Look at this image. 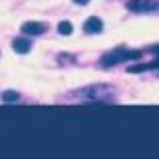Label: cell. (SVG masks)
<instances>
[{
	"instance_id": "cell-5",
	"label": "cell",
	"mask_w": 159,
	"mask_h": 159,
	"mask_svg": "<svg viewBox=\"0 0 159 159\" xmlns=\"http://www.w3.org/2000/svg\"><path fill=\"white\" fill-rule=\"evenodd\" d=\"M12 48H14V52H18V54H26V52H30V40L16 38L14 44H12Z\"/></svg>"
},
{
	"instance_id": "cell-3",
	"label": "cell",
	"mask_w": 159,
	"mask_h": 159,
	"mask_svg": "<svg viewBox=\"0 0 159 159\" xmlns=\"http://www.w3.org/2000/svg\"><path fill=\"white\" fill-rule=\"evenodd\" d=\"M46 30V24L42 22H24L22 24V32L28 36H40V34Z\"/></svg>"
},
{
	"instance_id": "cell-4",
	"label": "cell",
	"mask_w": 159,
	"mask_h": 159,
	"mask_svg": "<svg viewBox=\"0 0 159 159\" xmlns=\"http://www.w3.org/2000/svg\"><path fill=\"white\" fill-rule=\"evenodd\" d=\"M102 28H103L102 20L96 18V16L88 18L86 24H84V32H86V34H99V32H102Z\"/></svg>"
},
{
	"instance_id": "cell-8",
	"label": "cell",
	"mask_w": 159,
	"mask_h": 159,
	"mask_svg": "<svg viewBox=\"0 0 159 159\" xmlns=\"http://www.w3.org/2000/svg\"><path fill=\"white\" fill-rule=\"evenodd\" d=\"M151 52L155 54V56H159V46H155V48H151Z\"/></svg>"
},
{
	"instance_id": "cell-1",
	"label": "cell",
	"mask_w": 159,
	"mask_h": 159,
	"mask_svg": "<svg viewBox=\"0 0 159 159\" xmlns=\"http://www.w3.org/2000/svg\"><path fill=\"white\" fill-rule=\"evenodd\" d=\"M139 56H141V52H129V50H113V52H109L106 54V56L102 58V64L106 68L109 66H113V64H119V62H123V60H137Z\"/></svg>"
},
{
	"instance_id": "cell-9",
	"label": "cell",
	"mask_w": 159,
	"mask_h": 159,
	"mask_svg": "<svg viewBox=\"0 0 159 159\" xmlns=\"http://www.w3.org/2000/svg\"><path fill=\"white\" fill-rule=\"evenodd\" d=\"M74 2H78V4H88L89 0H74Z\"/></svg>"
},
{
	"instance_id": "cell-7",
	"label": "cell",
	"mask_w": 159,
	"mask_h": 159,
	"mask_svg": "<svg viewBox=\"0 0 159 159\" xmlns=\"http://www.w3.org/2000/svg\"><path fill=\"white\" fill-rule=\"evenodd\" d=\"M2 99H4V102H16V99H18V93L16 92H4L2 93Z\"/></svg>"
},
{
	"instance_id": "cell-2",
	"label": "cell",
	"mask_w": 159,
	"mask_h": 159,
	"mask_svg": "<svg viewBox=\"0 0 159 159\" xmlns=\"http://www.w3.org/2000/svg\"><path fill=\"white\" fill-rule=\"evenodd\" d=\"M127 8L133 10V12H151V10L157 8V2L155 0H131L127 4Z\"/></svg>"
},
{
	"instance_id": "cell-6",
	"label": "cell",
	"mask_w": 159,
	"mask_h": 159,
	"mask_svg": "<svg viewBox=\"0 0 159 159\" xmlns=\"http://www.w3.org/2000/svg\"><path fill=\"white\" fill-rule=\"evenodd\" d=\"M72 30H74V26L68 22V20H64V22L58 24V32L62 34V36H70V34H72Z\"/></svg>"
}]
</instances>
